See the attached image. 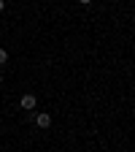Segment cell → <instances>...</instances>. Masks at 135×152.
<instances>
[{"mask_svg": "<svg viewBox=\"0 0 135 152\" xmlns=\"http://www.w3.org/2000/svg\"><path fill=\"white\" fill-rule=\"evenodd\" d=\"M30 120H35V125L41 128V130L51 128V114H46V111H38V114H30Z\"/></svg>", "mask_w": 135, "mask_h": 152, "instance_id": "cell-2", "label": "cell"}, {"mask_svg": "<svg viewBox=\"0 0 135 152\" xmlns=\"http://www.w3.org/2000/svg\"><path fill=\"white\" fill-rule=\"evenodd\" d=\"M6 63H8V52L0 46V65H6Z\"/></svg>", "mask_w": 135, "mask_h": 152, "instance_id": "cell-3", "label": "cell"}, {"mask_svg": "<svg viewBox=\"0 0 135 152\" xmlns=\"http://www.w3.org/2000/svg\"><path fill=\"white\" fill-rule=\"evenodd\" d=\"M0 84H3V73H0Z\"/></svg>", "mask_w": 135, "mask_h": 152, "instance_id": "cell-6", "label": "cell"}, {"mask_svg": "<svg viewBox=\"0 0 135 152\" xmlns=\"http://www.w3.org/2000/svg\"><path fill=\"white\" fill-rule=\"evenodd\" d=\"M6 11V0H0V14H3Z\"/></svg>", "mask_w": 135, "mask_h": 152, "instance_id": "cell-4", "label": "cell"}, {"mask_svg": "<svg viewBox=\"0 0 135 152\" xmlns=\"http://www.w3.org/2000/svg\"><path fill=\"white\" fill-rule=\"evenodd\" d=\"M76 3H81V6H89V3H92V0H76Z\"/></svg>", "mask_w": 135, "mask_h": 152, "instance_id": "cell-5", "label": "cell"}, {"mask_svg": "<svg viewBox=\"0 0 135 152\" xmlns=\"http://www.w3.org/2000/svg\"><path fill=\"white\" fill-rule=\"evenodd\" d=\"M19 106H22L27 114H32V111H35V106H38V98H35L32 92H25L22 98H19Z\"/></svg>", "mask_w": 135, "mask_h": 152, "instance_id": "cell-1", "label": "cell"}]
</instances>
